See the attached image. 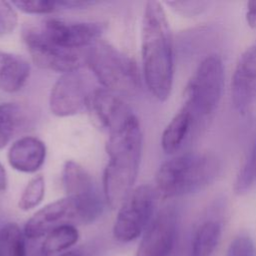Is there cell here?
Here are the masks:
<instances>
[{"instance_id":"obj_31","label":"cell","mask_w":256,"mask_h":256,"mask_svg":"<svg viewBox=\"0 0 256 256\" xmlns=\"http://www.w3.org/2000/svg\"><path fill=\"white\" fill-rule=\"evenodd\" d=\"M29 256H46V255H44V254L41 252V250L39 249V250H37V251H34V252L30 253Z\"/></svg>"},{"instance_id":"obj_10","label":"cell","mask_w":256,"mask_h":256,"mask_svg":"<svg viewBox=\"0 0 256 256\" xmlns=\"http://www.w3.org/2000/svg\"><path fill=\"white\" fill-rule=\"evenodd\" d=\"M73 223L86 224L83 209L76 199L65 196L34 213L24 226V234L28 239H38L57 227Z\"/></svg>"},{"instance_id":"obj_16","label":"cell","mask_w":256,"mask_h":256,"mask_svg":"<svg viewBox=\"0 0 256 256\" xmlns=\"http://www.w3.org/2000/svg\"><path fill=\"white\" fill-rule=\"evenodd\" d=\"M198 125L200 124L192 112L183 105L170 120L162 133L161 147L163 151L167 154H175L178 152Z\"/></svg>"},{"instance_id":"obj_3","label":"cell","mask_w":256,"mask_h":256,"mask_svg":"<svg viewBox=\"0 0 256 256\" xmlns=\"http://www.w3.org/2000/svg\"><path fill=\"white\" fill-rule=\"evenodd\" d=\"M220 170V161L212 153H183L159 166L155 176L156 191L165 198L192 194L212 184Z\"/></svg>"},{"instance_id":"obj_4","label":"cell","mask_w":256,"mask_h":256,"mask_svg":"<svg viewBox=\"0 0 256 256\" xmlns=\"http://www.w3.org/2000/svg\"><path fill=\"white\" fill-rule=\"evenodd\" d=\"M85 62L104 89L132 95L140 87V73L134 59L114 45L98 40L86 53Z\"/></svg>"},{"instance_id":"obj_11","label":"cell","mask_w":256,"mask_h":256,"mask_svg":"<svg viewBox=\"0 0 256 256\" xmlns=\"http://www.w3.org/2000/svg\"><path fill=\"white\" fill-rule=\"evenodd\" d=\"M177 214L172 206L161 209L145 230L135 256H169L175 242Z\"/></svg>"},{"instance_id":"obj_14","label":"cell","mask_w":256,"mask_h":256,"mask_svg":"<svg viewBox=\"0 0 256 256\" xmlns=\"http://www.w3.org/2000/svg\"><path fill=\"white\" fill-rule=\"evenodd\" d=\"M88 108L109 134L124 126L134 115L119 94L104 88L93 91Z\"/></svg>"},{"instance_id":"obj_1","label":"cell","mask_w":256,"mask_h":256,"mask_svg":"<svg viewBox=\"0 0 256 256\" xmlns=\"http://www.w3.org/2000/svg\"><path fill=\"white\" fill-rule=\"evenodd\" d=\"M142 74L154 98L166 101L172 91L174 79L173 37L162 4L147 1L141 27Z\"/></svg>"},{"instance_id":"obj_19","label":"cell","mask_w":256,"mask_h":256,"mask_svg":"<svg viewBox=\"0 0 256 256\" xmlns=\"http://www.w3.org/2000/svg\"><path fill=\"white\" fill-rule=\"evenodd\" d=\"M78 239L79 232L74 225H63L53 229L45 236L40 250L46 256L62 253L76 244Z\"/></svg>"},{"instance_id":"obj_9","label":"cell","mask_w":256,"mask_h":256,"mask_svg":"<svg viewBox=\"0 0 256 256\" xmlns=\"http://www.w3.org/2000/svg\"><path fill=\"white\" fill-rule=\"evenodd\" d=\"M40 32L54 44L70 50L90 47L105 31V24L91 21H73L48 18L37 25Z\"/></svg>"},{"instance_id":"obj_15","label":"cell","mask_w":256,"mask_h":256,"mask_svg":"<svg viewBox=\"0 0 256 256\" xmlns=\"http://www.w3.org/2000/svg\"><path fill=\"white\" fill-rule=\"evenodd\" d=\"M46 158V146L38 138L25 136L16 140L9 148V165L24 173H34L43 165Z\"/></svg>"},{"instance_id":"obj_30","label":"cell","mask_w":256,"mask_h":256,"mask_svg":"<svg viewBox=\"0 0 256 256\" xmlns=\"http://www.w3.org/2000/svg\"><path fill=\"white\" fill-rule=\"evenodd\" d=\"M58 256H84V253L79 249H72L64 251L60 253Z\"/></svg>"},{"instance_id":"obj_2","label":"cell","mask_w":256,"mask_h":256,"mask_svg":"<svg viewBox=\"0 0 256 256\" xmlns=\"http://www.w3.org/2000/svg\"><path fill=\"white\" fill-rule=\"evenodd\" d=\"M142 141L140 123L135 115L109 134L106 143L109 161L103 173V194L112 209L119 208L133 190L140 167Z\"/></svg>"},{"instance_id":"obj_12","label":"cell","mask_w":256,"mask_h":256,"mask_svg":"<svg viewBox=\"0 0 256 256\" xmlns=\"http://www.w3.org/2000/svg\"><path fill=\"white\" fill-rule=\"evenodd\" d=\"M62 183L66 196L79 201L91 221H95L101 215L102 200L90 174L79 163L73 160H67L64 163Z\"/></svg>"},{"instance_id":"obj_8","label":"cell","mask_w":256,"mask_h":256,"mask_svg":"<svg viewBox=\"0 0 256 256\" xmlns=\"http://www.w3.org/2000/svg\"><path fill=\"white\" fill-rule=\"evenodd\" d=\"M93 91L86 74L79 70L63 73L51 87L50 111L58 117L76 115L88 107Z\"/></svg>"},{"instance_id":"obj_18","label":"cell","mask_w":256,"mask_h":256,"mask_svg":"<svg viewBox=\"0 0 256 256\" xmlns=\"http://www.w3.org/2000/svg\"><path fill=\"white\" fill-rule=\"evenodd\" d=\"M11 4L15 9L20 10L26 14L34 15H45L51 14L57 11L70 10V9H82L88 8L96 4L94 1H83V0H26V1H12Z\"/></svg>"},{"instance_id":"obj_23","label":"cell","mask_w":256,"mask_h":256,"mask_svg":"<svg viewBox=\"0 0 256 256\" xmlns=\"http://www.w3.org/2000/svg\"><path fill=\"white\" fill-rule=\"evenodd\" d=\"M256 187V139L251 147L247 159L239 169L233 190L237 195H244Z\"/></svg>"},{"instance_id":"obj_20","label":"cell","mask_w":256,"mask_h":256,"mask_svg":"<svg viewBox=\"0 0 256 256\" xmlns=\"http://www.w3.org/2000/svg\"><path fill=\"white\" fill-rule=\"evenodd\" d=\"M221 236L219 222L209 220L200 225L192 241V256H210L215 250Z\"/></svg>"},{"instance_id":"obj_27","label":"cell","mask_w":256,"mask_h":256,"mask_svg":"<svg viewBox=\"0 0 256 256\" xmlns=\"http://www.w3.org/2000/svg\"><path fill=\"white\" fill-rule=\"evenodd\" d=\"M228 256H256V246L249 236H237L230 243Z\"/></svg>"},{"instance_id":"obj_7","label":"cell","mask_w":256,"mask_h":256,"mask_svg":"<svg viewBox=\"0 0 256 256\" xmlns=\"http://www.w3.org/2000/svg\"><path fill=\"white\" fill-rule=\"evenodd\" d=\"M22 38L32 61L39 68L61 74L79 70L83 57L77 50L62 48L48 40L37 25L23 28Z\"/></svg>"},{"instance_id":"obj_13","label":"cell","mask_w":256,"mask_h":256,"mask_svg":"<svg viewBox=\"0 0 256 256\" xmlns=\"http://www.w3.org/2000/svg\"><path fill=\"white\" fill-rule=\"evenodd\" d=\"M231 100L240 113L256 102V44L247 48L236 64L231 79Z\"/></svg>"},{"instance_id":"obj_6","label":"cell","mask_w":256,"mask_h":256,"mask_svg":"<svg viewBox=\"0 0 256 256\" xmlns=\"http://www.w3.org/2000/svg\"><path fill=\"white\" fill-rule=\"evenodd\" d=\"M157 191L148 184L139 185L130 192L118 208L113 225V236L122 243L137 239L153 219Z\"/></svg>"},{"instance_id":"obj_28","label":"cell","mask_w":256,"mask_h":256,"mask_svg":"<svg viewBox=\"0 0 256 256\" xmlns=\"http://www.w3.org/2000/svg\"><path fill=\"white\" fill-rule=\"evenodd\" d=\"M245 18L247 25L252 29H256V0H250L246 3Z\"/></svg>"},{"instance_id":"obj_17","label":"cell","mask_w":256,"mask_h":256,"mask_svg":"<svg viewBox=\"0 0 256 256\" xmlns=\"http://www.w3.org/2000/svg\"><path fill=\"white\" fill-rule=\"evenodd\" d=\"M30 76V65L21 56L0 50V89L8 93L19 91Z\"/></svg>"},{"instance_id":"obj_25","label":"cell","mask_w":256,"mask_h":256,"mask_svg":"<svg viewBox=\"0 0 256 256\" xmlns=\"http://www.w3.org/2000/svg\"><path fill=\"white\" fill-rule=\"evenodd\" d=\"M166 4L175 13L183 17H195L200 15L209 5L207 1L202 0H173L167 1Z\"/></svg>"},{"instance_id":"obj_21","label":"cell","mask_w":256,"mask_h":256,"mask_svg":"<svg viewBox=\"0 0 256 256\" xmlns=\"http://www.w3.org/2000/svg\"><path fill=\"white\" fill-rule=\"evenodd\" d=\"M23 119V110L18 104L11 102L0 104V150L10 142Z\"/></svg>"},{"instance_id":"obj_22","label":"cell","mask_w":256,"mask_h":256,"mask_svg":"<svg viewBox=\"0 0 256 256\" xmlns=\"http://www.w3.org/2000/svg\"><path fill=\"white\" fill-rule=\"evenodd\" d=\"M0 256H26L24 231L14 222L0 229Z\"/></svg>"},{"instance_id":"obj_24","label":"cell","mask_w":256,"mask_h":256,"mask_svg":"<svg viewBox=\"0 0 256 256\" xmlns=\"http://www.w3.org/2000/svg\"><path fill=\"white\" fill-rule=\"evenodd\" d=\"M44 195L45 180L41 175L35 176L24 188L18 202V207L23 211H29L42 202Z\"/></svg>"},{"instance_id":"obj_26","label":"cell","mask_w":256,"mask_h":256,"mask_svg":"<svg viewBox=\"0 0 256 256\" xmlns=\"http://www.w3.org/2000/svg\"><path fill=\"white\" fill-rule=\"evenodd\" d=\"M17 22V12L11 2L0 1V38L13 32Z\"/></svg>"},{"instance_id":"obj_5","label":"cell","mask_w":256,"mask_h":256,"mask_svg":"<svg viewBox=\"0 0 256 256\" xmlns=\"http://www.w3.org/2000/svg\"><path fill=\"white\" fill-rule=\"evenodd\" d=\"M224 89V66L217 54L206 56L185 88V103L198 123L212 117Z\"/></svg>"},{"instance_id":"obj_29","label":"cell","mask_w":256,"mask_h":256,"mask_svg":"<svg viewBox=\"0 0 256 256\" xmlns=\"http://www.w3.org/2000/svg\"><path fill=\"white\" fill-rule=\"evenodd\" d=\"M7 187V174L4 167L0 163V191H4Z\"/></svg>"}]
</instances>
